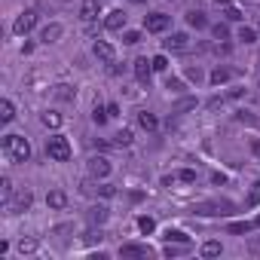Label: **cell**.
<instances>
[{"mask_svg": "<svg viewBox=\"0 0 260 260\" xmlns=\"http://www.w3.org/2000/svg\"><path fill=\"white\" fill-rule=\"evenodd\" d=\"M0 147H3L9 162H28L31 159V144L25 141L22 135H6L3 141H0Z\"/></svg>", "mask_w": 260, "mask_h": 260, "instance_id": "cell-1", "label": "cell"}, {"mask_svg": "<svg viewBox=\"0 0 260 260\" xmlns=\"http://www.w3.org/2000/svg\"><path fill=\"white\" fill-rule=\"evenodd\" d=\"M46 156H49V159H55V162H67V159H71V144H67V138L64 135H52L46 141Z\"/></svg>", "mask_w": 260, "mask_h": 260, "instance_id": "cell-2", "label": "cell"}, {"mask_svg": "<svg viewBox=\"0 0 260 260\" xmlns=\"http://www.w3.org/2000/svg\"><path fill=\"white\" fill-rule=\"evenodd\" d=\"M168 25H171V19H168L165 12L144 15V31H150V34H162V31H168Z\"/></svg>", "mask_w": 260, "mask_h": 260, "instance_id": "cell-3", "label": "cell"}, {"mask_svg": "<svg viewBox=\"0 0 260 260\" xmlns=\"http://www.w3.org/2000/svg\"><path fill=\"white\" fill-rule=\"evenodd\" d=\"M31 202H34V193H31V190H19V193L6 202V208H9L12 214H22V211H28V208H31Z\"/></svg>", "mask_w": 260, "mask_h": 260, "instance_id": "cell-4", "label": "cell"}, {"mask_svg": "<svg viewBox=\"0 0 260 260\" xmlns=\"http://www.w3.org/2000/svg\"><path fill=\"white\" fill-rule=\"evenodd\" d=\"M34 25H37V9H25L19 19H15L12 31L15 34H28V31H34Z\"/></svg>", "mask_w": 260, "mask_h": 260, "instance_id": "cell-5", "label": "cell"}, {"mask_svg": "<svg viewBox=\"0 0 260 260\" xmlns=\"http://www.w3.org/2000/svg\"><path fill=\"white\" fill-rule=\"evenodd\" d=\"M92 52H95V58L104 61V64H113V58H116V52H113V46L107 40H95L92 43Z\"/></svg>", "mask_w": 260, "mask_h": 260, "instance_id": "cell-6", "label": "cell"}, {"mask_svg": "<svg viewBox=\"0 0 260 260\" xmlns=\"http://www.w3.org/2000/svg\"><path fill=\"white\" fill-rule=\"evenodd\" d=\"M230 202H202V205H196L193 211L196 214H230Z\"/></svg>", "mask_w": 260, "mask_h": 260, "instance_id": "cell-7", "label": "cell"}, {"mask_svg": "<svg viewBox=\"0 0 260 260\" xmlns=\"http://www.w3.org/2000/svg\"><path fill=\"white\" fill-rule=\"evenodd\" d=\"M89 175L98 178V181L107 178V175H110V162L104 159V156H92V159H89Z\"/></svg>", "mask_w": 260, "mask_h": 260, "instance_id": "cell-8", "label": "cell"}, {"mask_svg": "<svg viewBox=\"0 0 260 260\" xmlns=\"http://www.w3.org/2000/svg\"><path fill=\"white\" fill-rule=\"evenodd\" d=\"M162 46H165L168 52H184V49L190 46V37H187L184 31H178V34H171V37H168V40H165Z\"/></svg>", "mask_w": 260, "mask_h": 260, "instance_id": "cell-9", "label": "cell"}, {"mask_svg": "<svg viewBox=\"0 0 260 260\" xmlns=\"http://www.w3.org/2000/svg\"><path fill=\"white\" fill-rule=\"evenodd\" d=\"M153 251L147 245H135V242H126V245H119V257H150Z\"/></svg>", "mask_w": 260, "mask_h": 260, "instance_id": "cell-10", "label": "cell"}, {"mask_svg": "<svg viewBox=\"0 0 260 260\" xmlns=\"http://www.w3.org/2000/svg\"><path fill=\"white\" fill-rule=\"evenodd\" d=\"M104 28H107V31H126V12L113 9L107 19H104Z\"/></svg>", "mask_w": 260, "mask_h": 260, "instance_id": "cell-11", "label": "cell"}, {"mask_svg": "<svg viewBox=\"0 0 260 260\" xmlns=\"http://www.w3.org/2000/svg\"><path fill=\"white\" fill-rule=\"evenodd\" d=\"M61 34H64V28H61L58 22H49V25L40 31V43H55V40L61 37Z\"/></svg>", "mask_w": 260, "mask_h": 260, "instance_id": "cell-12", "label": "cell"}, {"mask_svg": "<svg viewBox=\"0 0 260 260\" xmlns=\"http://www.w3.org/2000/svg\"><path fill=\"white\" fill-rule=\"evenodd\" d=\"M150 74H153V61L138 58V61H135V77H138V83H150Z\"/></svg>", "mask_w": 260, "mask_h": 260, "instance_id": "cell-13", "label": "cell"}, {"mask_svg": "<svg viewBox=\"0 0 260 260\" xmlns=\"http://www.w3.org/2000/svg\"><path fill=\"white\" fill-rule=\"evenodd\" d=\"M80 19L83 22H95L98 19V3H95V0H83V3H80Z\"/></svg>", "mask_w": 260, "mask_h": 260, "instance_id": "cell-14", "label": "cell"}, {"mask_svg": "<svg viewBox=\"0 0 260 260\" xmlns=\"http://www.w3.org/2000/svg\"><path fill=\"white\" fill-rule=\"evenodd\" d=\"M46 205L58 211V208H64V205H67V193H64V190H52V193L46 196Z\"/></svg>", "mask_w": 260, "mask_h": 260, "instance_id": "cell-15", "label": "cell"}, {"mask_svg": "<svg viewBox=\"0 0 260 260\" xmlns=\"http://www.w3.org/2000/svg\"><path fill=\"white\" fill-rule=\"evenodd\" d=\"M138 126L147 129V132H156V129H159V119H156L153 113H147V110H141V113H138Z\"/></svg>", "mask_w": 260, "mask_h": 260, "instance_id": "cell-16", "label": "cell"}, {"mask_svg": "<svg viewBox=\"0 0 260 260\" xmlns=\"http://www.w3.org/2000/svg\"><path fill=\"white\" fill-rule=\"evenodd\" d=\"M187 25H190V28H196V31L208 28V19H205V12H199V9H193V12H187Z\"/></svg>", "mask_w": 260, "mask_h": 260, "instance_id": "cell-17", "label": "cell"}, {"mask_svg": "<svg viewBox=\"0 0 260 260\" xmlns=\"http://www.w3.org/2000/svg\"><path fill=\"white\" fill-rule=\"evenodd\" d=\"M12 119H15V107L9 98H3L0 101V123H12Z\"/></svg>", "mask_w": 260, "mask_h": 260, "instance_id": "cell-18", "label": "cell"}, {"mask_svg": "<svg viewBox=\"0 0 260 260\" xmlns=\"http://www.w3.org/2000/svg\"><path fill=\"white\" fill-rule=\"evenodd\" d=\"M233 77V71H230V67H217V71H211V77H208V80H211L214 86H220V83H227Z\"/></svg>", "mask_w": 260, "mask_h": 260, "instance_id": "cell-19", "label": "cell"}, {"mask_svg": "<svg viewBox=\"0 0 260 260\" xmlns=\"http://www.w3.org/2000/svg\"><path fill=\"white\" fill-rule=\"evenodd\" d=\"M43 126H49V129H58V126H61V113H55V110H46V113H43Z\"/></svg>", "mask_w": 260, "mask_h": 260, "instance_id": "cell-20", "label": "cell"}, {"mask_svg": "<svg viewBox=\"0 0 260 260\" xmlns=\"http://www.w3.org/2000/svg\"><path fill=\"white\" fill-rule=\"evenodd\" d=\"M138 230L150 236V233L156 230V220H153V217H147V214H141V217H138Z\"/></svg>", "mask_w": 260, "mask_h": 260, "instance_id": "cell-21", "label": "cell"}, {"mask_svg": "<svg viewBox=\"0 0 260 260\" xmlns=\"http://www.w3.org/2000/svg\"><path fill=\"white\" fill-rule=\"evenodd\" d=\"M251 230H254V223H248V220L230 223V233H236V236H245V233H251Z\"/></svg>", "mask_w": 260, "mask_h": 260, "instance_id": "cell-22", "label": "cell"}, {"mask_svg": "<svg viewBox=\"0 0 260 260\" xmlns=\"http://www.w3.org/2000/svg\"><path fill=\"white\" fill-rule=\"evenodd\" d=\"M165 242H181V245H190V236L181 233V230H168L165 233Z\"/></svg>", "mask_w": 260, "mask_h": 260, "instance_id": "cell-23", "label": "cell"}, {"mask_svg": "<svg viewBox=\"0 0 260 260\" xmlns=\"http://www.w3.org/2000/svg\"><path fill=\"white\" fill-rule=\"evenodd\" d=\"M113 144H116V147H129V144H132V132H129V129L116 132V135H113Z\"/></svg>", "mask_w": 260, "mask_h": 260, "instance_id": "cell-24", "label": "cell"}, {"mask_svg": "<svg viewBox=\"0 0 260 260\" xmlns=\"http://www.w3.org/2000/svg\"><path fill=\"white\" fill-rule=\"evenodd\" d=\"M34 251H37V239H22L19 242V254L25 257V254H34Z\"/></svg>", "mask_w": 260, "mask_h": 260, "instance_id": "cell-25", "label": "cell"}, {"mask_svg": "<svg viewBox=\"0 0 260 260\" xmlns=\"http://www.w3.org/2000/svg\"><path fill=\"white\" fill-rule=\"evenodd\" d=\"M220 254V242H205V245H202V257H217Z\"/></svg>", "mask_w": 260, "mask_h": 260, "instance_id": "cell-26", "label": "cell"}, {"mask_svg": "<svg viewBox=\"0 0 260 260\" xmlns=\"http://www.w3.org/2000/svg\"><path fill=\"white\" fill-rule=\"evenodd\" d=\"M89 220H92V223H104V220H107V208H104V205L92 208V211H89Z\"/></svg>", "mask_w": 260, "mask_h": 260, "instance_id": "cell-27", "label": "cell"}, {"mask_svg": "<svg viewBox=\"0 0 260 260\" xmlns=\"http://www.w3.org/2000/svg\"><path fill=\"white\" fill-rule=\"evenodd\" d=\"M107 116H110V113H107V107L95 104V110H92V119H95V123H98V126H104V123H107Z\"/></svg>", "mask_w": 260, "mask_h": 260, "instance_id": "cell-28", "label": "cell"}, {"mask_svg": "<svg viewBox=\"0 0 260 260\" xmlns=\"http://www.w3.org/2000/svg\"><path fill=\"white\" fill-rule=\"evenodd\" d=\"M239 40L242 43H254L257 40V31L254 28H239Z\"/></svg>", "mask_w": 260, "mask_h": 260, "instance_id": "cell-29", "label": "cell"}, {"mask_svg": "<svg viewBox=\"0 0 260 260\" xmlns=\"http://www.w3.org/2000/svg\"><path fill=\"white\" fill-rule=\"evenodd\" d=\"M0 196H3V202H9V199H12V181H9V178L0 181Z\"/></svg>", "mask_w": 260, "mask_h": 260, "instance_id": "cell-30", "label": "cell"}, {"mask_svg": "<svg viewBox=\"0 0 260 260\" xmlns=\"http://www.w3.org/2000/svg\"><path fill=\"white\" fill-rule=\"evenodd\" d=\"M190 245H181V242H175V245H171L168 242V248H165V257H178V254H184Z\"/></svg>", "mask_w": 260, "mask_h": 260, "instance_id": "cell-31", "label": "cell"}, {"mask_svg": "<svg viewBox=\"0 0 260 260\" xmlns=\"http://www.w3.org/2000/svg\"><path fill=\"white\" fill-rule=\"evenodd\" d=\"M190 107H196V98H184V101H178V104H175V113H184V110H190Z\"/></svg>", "mask_w": 260, "mask_h": 260, "instance_id": "cell-32", "label": "cell"}, {"mask_svg": "<svg viewBox=\"0 0 260 260\" xmlns=\"http://www.w3.org/2000/svg\"><path fill=\"white\" fill-rule=\"evenodd\" d=\"M138 40H141V31H123V43H129V46H135Z\"/></svg>", "mask_w": 260, "mask_h": 260, "instance_id": "cell-33", "label": "cell"}, {"mask_svg": "<svg viewBox=\"0 0 260 260\" xmlns=\"http://www.w3.org/2000/svg\"><path fill=\"white\" fill-rule=\"evenodd\" d=\"M211 34H214L217 40H227V37H230V28H227V25H214V28H211Z\"/></svg>", "mask_w": 260, "mask_h": 260, "instance_id": "cell-34", "label": "cell"}, {"mask_svg": "<svg viewBox=\"0 0 260 260\" xmlns=\"http://www.w3.org/2000/svg\"><path fill=\"white\" fill-rule=\"evenodd\" d=\"M165 89H168V92H184V83H181L178 77H171V80L165 83Z\"/></svg>", "mask_w": 260, "mask_h": 260, "instance_id": "cell-35", "label": "cell"}, {"mask_svg": "<svg viewBox=\"0 0 260 260\" xmlns=\"http://www.w3.org/2000/svg\"><path fill=\"white\" fill-rule=\"evenodd\" d=\"M153 61V71H165V67H168V58L165 55H156V58H150Z\"/></svg>", "mask_w": 260, "mask_h": 260, "instance_id": "cell-36", "label": "cell"}, {"mask_svg": "<svg viewBox=\"0 0 260 260\" xmlns=\"http://www.w3.org/2000/svg\"><path fill=\"white\" fill-rule=\"evenodd\" d=\"M55 95H58V98H64V101H67V98H74L71 86H55Z\"/></svg>", "mask_w": 260, "mask_h": 260, "instance_id": "cell-37", "label": "cell"}, {"mask_svg": "<svg viewBox=\"0 0 260 260\" xmlns=\"http://www.w3.org/2000/svg\"><path fill=\"white\" fill-rule=\"evenodd\" d=\"M223 15H227V22H239V19H242V12H239L236 6H227V12H223Z\"/></svg>", "mask_w": 260, "mask_h": 260, "instance_id": "cell-38", "label": "cell"}, {"mask_svg": "<svg viewBox=\"0 0 260 260\" xmlns=\"http://www.w3.org/2000/svg\"><path fill=\"white\" fill-rule=\"evenodd\" d=\"M178 178H181V181H187V184H193V181H196V171H193V168H184Z\"/></svg>", "mask_w": 260, "mask_h": 260, "instance_id": "cell-39", "label": "cell"}, {"mask_svg": "<svg viewBox=\"0 0 260 260\" xmlns=\"http://www.w3.org/2000/svg\"><path fill=\"white\" fill-rule=\"evenodd\" d=\"M257 202H260V184H257V187H254V193H251V196H248V205H257Z\"/></svg>", "mask_w": 260, "mask_h": 260, "instance_id": "cell-40", "label": "cell"}, {"mask_svg": "<svg viewBox=\"0 0 260 260\" xmlns=\"http://www.w3.org/2000/svg\"><path fill=\"white\" fill-rule=\"evenodd\" d=\"M187 77H190V80H199L202 74H199V67H190V71H187Z\"/></svg>", "mask_w": 260, "mask_h": 260, "instance_id": "cell-41", "label": "cell"}, {"mask_svg": "<svg viewBox=\"0 0 260 260\" xmlns=\"http://www.w3.org/2000/svg\"><path fill=\"white\" fill-rule=\"evenodd\" d=\"M214 3H220V6H230V0H214Z\"/></svg>", "mask_w": 260, "mask_h": 260, "instance_id": "cell-42", "label": "cell"}, {"mask_svg": "<svg viewBox=\"0 0 260 260\" xmlns=\"http://www.w3.org/2000/svg\"><path fill=\"white\" fill-rule=\"evenodd\" d=\"M254 227H260V214H257V217H254Z\"/></svg>", "mask_w": 260, "mask_h": 260, "instance_id": "cell-43", "label": "cell"}, {"mask_svg": "<svg viewBox=\"0 0 260 260\" xmlns=\"http://www.w3.org/2000/svg\"><path fill=\"white\" fill-rule=\"evenodd\" d=\"M61 3H67V0H61Z\"/></svg>", "mask_w": 260, "mask_h": 260, "instance_id": "cell-44", "label": "cell"}]
</instances>
